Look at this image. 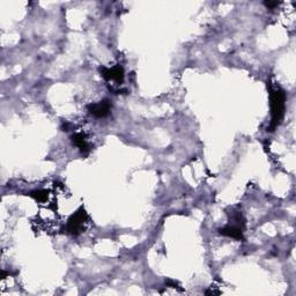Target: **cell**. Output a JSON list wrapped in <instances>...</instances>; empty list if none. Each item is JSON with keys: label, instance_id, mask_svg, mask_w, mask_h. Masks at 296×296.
<instances>
[{"label": "cell", "instance_id": "6da1fadb", "mask_svg": "<svg viewBox=\"0 0 296 296\" xmlns=\"http://www.w3.org/2000/svg\"><path fill=\"white\" fill-rule=\"evenodd\" d=\"M270 101H271V114L272 120L270 125V131H274L281 123L285 116L286 110V93L280 87L273 88L270 85Z\"/></svg>", "mask_w": 296, "mask_h": 296}, {"label": "cell", "instance_id": "7a4b0ae2", "mask_svg": "<svg viewBox=\"0 0 296 296\" xmlns=\"http://www.w3.org/2000/svg\"><path fill=\"white\" fill-rule=\"evenodd\" d=\"M88 215L84 207H80L76 211L74 214L69 216L68 226H66V230L68 234L73 235V236H78L79 234H81L85 229V225L87 224Z\"/></svg>", "mask_w": 296, "mask_h": 296}, {"label": "cell", "instance_id": "3957f363", "mask_svg": "<svg viewBox=\"0 0 296 296\" xmlns=\"http://www.w3.org/2000/svg\"><path fill=\"white\" fill-rule=\"evenodd\" d=\"M100 72L102 76L108 81H114L120 84L124 80V69L120 65L114 66V68H101Z\"/></svg>", "mask_w": 296, "mask_h": 296}, {"label": "cell", "instance_id": "277c9868", "mask_svg": "<svg viewBox=\"0 0 296 296\" xmlns=\"http://www.w3.org/2000/svg\"><path fill=\"white\" fill-rule=\"evenodd\" d=\"M87 109L89 113L93 114L94 117H96V118H103V117H106L109 114L110 109H111V104L108 100H103V101L98 102V103L88 104Z\"/></svg>", "mask_w": 296, "mask_h": 296}, {"label": "cell", "instance_id": "5b68a950", "mask_svg": "<svg viewBox=\"0 0 296 296\" xmlns=\"http://www.w3.org/2000/svg\"><path fill=\"white\" fill-rule=\"evenodd\" d=\"M243 230L244 228L241 227V226L237 225H228L224 228L219 229V233L224 236L230 237V238H235V240H243Z\"/></svg>", "mask_w": 296, "mask_h": 296}, {"label": "cell", "instance_id": "8992f818", "mask_svg": "<svg viewBox=\"0 0 296 296\" xmlns=\"http://www.w3.org/2000/svg\"><path fill=\"white\" fill-rule=\"evenodd\" d=\"M72 141L76 147L80 149V152L84 155H88V153L91 152V147H89V144L84 133H74L72 136Z\"/></svg>", "mask_w": 296, "mask_h": 296}, {"label": "cell", "instance_id": "52a82bcc", "mask_svg": "<svg viewBox=\"0 0 296 296\" xmlns=\"http://www.w3.org/2000/svg\"><path fill=\"white\" fill-rule=\"evenodd\" d=\"M47 195H49V193H47V191H46V190H37V191H33V192L30 193V196L33 197V198L36 199L37 202H40V203H44V202H46V199H47Z\"/></svg>", "mask_w": 296, "mask_h": 296}, {"label": "cell", "instance_id": "ba28073f", "mask_svg": "<svg viewBox=\"0 0 296 296\" xmlns=\"http://www.w3.org/2000/svg\"><path fill=\"white\" fill-rule=\"evenodd\" d=\"M264 5H265L267 8H274L279 5V2H276V1H265V2H264Z\"/></svg>", "mask_w": 296, "mask_h": 296}]
</instances>
